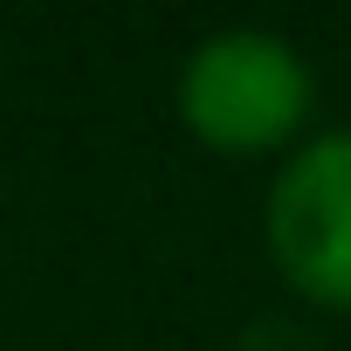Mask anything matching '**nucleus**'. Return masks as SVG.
<instances>
[{
  "mask_svg": "<svg viewBox=\"0 0 351 351\" xmlns=\"http://www.w3.org/2000/svg\"><path fill=\"white\" fill-rule=\"evenodd\" d=\"M172 110L214 158H282L317 131V69L276 28H214L172 76Z\"/></svg>",
  "mask_w": 351,
  "mask_h": 351,
  "instance_id": "obj_1",
  "label": "nucleus"
},
{
  "mask_svg": "<svg viewBox=\"0 0 351 351\" xmlns=\"http://www.w3.org/2000/svg\"><path fill=\"white\" fill-rule=\"evenodd\" d=\"M262 248L296 303L351 317V124H317L276 158L262 193Z\"/></svg>",
  "mask_w": 351,
  "mask_h": 351,
  "instance_id": "obj_2",
  "label": "nucleus"
}]
</instances>
